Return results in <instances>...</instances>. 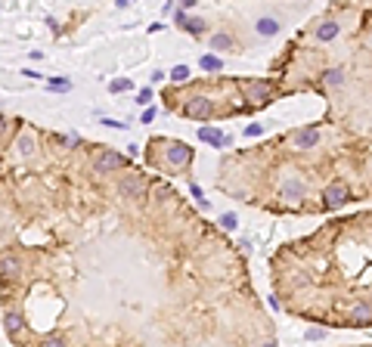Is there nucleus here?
Segmentation results:
<instances>
[{"label": "nucleus", "instance_id": "nucleus-1", "mask_svg": "<svg viewBox=\"0 0 372 347\" xmlns=\"http://www.w3.org/2000/svg\"><path fill=\"white\" fill-rule=\"evenodd\" d=\"M348 199H351V192H348V186H344L341 180L329 183V186H326V192H323V205H326L329 211H338Z\"/></svg>", "mask_w": 372, "mask_h": 347}, {"label": "nucleus", "instance_id": "nucleus-2", "mask_svg": "<svg viewBox=\"0 0 372 347\" xmlns=\"http://www.w3.org/2000/svg\"><path fill=\"white\" fill-rule=\"evenodd\" d=\"M165 158L174 165V168H186L193 162V149L186 146V143H168V149H165Z\"/></svg>", "mask_w": 372, "mask_h": 347}, {"label": "nucleus", "instance_id": "nucleus-3", "mask_svg": "<svg viewBox=\"0 0 372 347\" xmlns=\"http://www.w3.org/2000/svg\"><path fill=\"white\" fill-rule=\"evenodd\" d=\"M127 162L118 155V152H112V149H105V152H99V155L93 158V171H99V174H109L112 168H124Z\"/></svg>", "mask_w": 372, "mask_h": 347}, {"label": "nucleus", "instance_id": "nucleus-4", "mask_svg": "<svg viewBox=\"0 0 372 347\" xmlns=\"http://www.w3.org/2000/svg\"><path fill=\"white\" fill-rule=\"evenodd\" d=\"M183 115H186V118H208V115H211V99L208 96H193L190 102L183 105Z\"/></svg>", "mask_w": 372, "mask_h": 347}, {"label": "nucleus", "instance_id": "nucleus-5", "mask_svg": "<svg viewBox=\"0 0 372 347\" xmlns=\"http://www.w3.org/2000/svg\"><path fill=\"white\" fill-rule=\"evenodd\" d=\"M174 22H177L183 31H190V34H202V31H205V19H193V16H186L183 10L174 13Z\"/></svg>", "mask_w": 372, "mask_h": 347}, {"label": "nucleus", "instance_id": "nucleus-6", "mask_svg": "<svg viewBox=\"0 0 372 347\" xmlns=\"http://www.w3.org/2000/svg\"><path fill=\"white\" fill-rule=\"evenodd\" d=\"M291 143H295V149H313L320 143V134L313 127H301V130L291 137Z\"/></svg>", "mask_w": 372, "mask_h": 347}, {"label": "nucleus", "instance_id": "nucleus-7", "mask_svg": "<svg viewBox=\"0 0 372 347\" xmlns=\"http://www.w3.org/2000/svg\"><path fill=\"white\" fill-rule=\"evenodd\" d=\"M248 90H251V99H254V102H267V99L273 96V87H270L267 81H251Z\"/></svg>", "mask_w": 372, "mask_h": 347}, {"label": "nucleus", "instance_id": "nucleus-8", "mask_svg": "<svg viewBox=\"0 0 372 347\" xmlns=\"http://www.w3.org/2000/svg\"><path fill=\"white\" fill-rule=\"evenodd\" d=\"M199 140H202V143H211V146H227V143H230V137H223V134L214 130V127H202V130H199Z\"/></svg>", "mask_w": 372, "mask_h": 347}, {"label": "nucleus", "instance_id": "nucleus-9", "mask_svg": "<svg viewBox=\"0 0 372 347\" xmlns=\"http://www.w3.org/2000/svg\"><path fill=\"white\" fill-rule=\"evenodd\" d=\"M121 192H124L127 199L143 196V180H137V177H124V180H121Z\"/></svg>", "mask_w": 372, "mask_h": 347}, {"label": "nucleus", "instance_id": "nucleus-10", "mask_svg": "<svg viewBox=\"0 0 372 347\" xmlns=\"http://www.w3.org/2000/svg\"><path fill=\"white\" fill-rule=\"evenodd\" d=\"M351 319H354L357 326H369V323H372V307H369V304H357L354 313H351Z\"/></svg>", "mask_w": 372, "mask_h": 347}, {"label": "nucleus", "instance_id": "nucleus-11", "mask_svg": "<svg viewBox=\"0 0 372 347\" xmlns=\"http://www.w3.org/2000/svg\"><path fill=\"white\" fill-rule=\"evenodd\" d=\"M282 196L285 199H301L304 196V183L301 180H285L282 183Z\"/></svg>", "mask_w": 372, "mask_h": 347}, {"label": "nucleus", "instance_id": "nucleus-12", "mask_svg": "<svg viewBox=\"0 0 372 347\" xmlns=\"http://www.w3.org/2000/svg\"><path fill=\"white\" fill-rule=\"evenodd\" d=\"M257 34L260 37H273V34H279V22L276 19H257Z\"/></svg>", "mask_w": 372, "mask_h": 347}, {"label": "nucleus", "instance_id": "nucleus-13", "mask_svg": "<svg viewBox=\"0 0 372 347\" xmlns=\"http://www.w3.org/2000/svg\"><path fill=\"white\" fill-rule=\"evenodd\" d=\"M4 329H7V335H19L22 332V316L13 313V310H7L4 313Z\"/></svg>", "mask_w": 372, "mask_h": 347}, {"label": "nucleus", "instance_id": "nucleus-14", "mask_svg": "<svg viewBox=\"0 0 372 347\" xmlns=\"http://www.w3.org/2000/svg\"><path fill=\"white\" fill-rule=\"evenodd\" d=\"M335 34H338V22H323V25L316 28V41L326 44V41H332Z\"/></svg>", "mask_w": 372, "mask_h": 347}, {"label": "nucleus", "instance_id": "nucleus-15", "mask_svg": "<svg viewBox=\"0 0 372 347\" xmlns=\"http://www.w3.org/2000/svg\"><path fill=\"white\" fill-rule=\"evenodd\" d=\"M211 47H214V50H233L236 41H233L230 34H211Z\"/></svg>", "mask_w": 372, "mask_h": 347}, {"label": "nucleus", "instance_id": "nucleus-16", "mask_svg": "<svg viewBox=\"0 0 372 347\" xmlns=\"http://www.w3.org/2000/svg\"><path fill=\"white\" fill-rule=\"evenodd\" d=\"M171 81H177V84L190 81V65H174L171 68Z\"/></svg>", "mask_w": 372, "mask_h": 347}, {"label": "nucleus", "instance_id": "nucleus-17", "mask_svg": "<svg viewBox=\"0 0 372 347\" xmlns=\"http://www.w3.org/2000/svg\"><path fill=\"white\" fill-rule=\"evenodd\" d=\"M16 273H19V260L10 257V254H4V279H10V276H16Z\"/></svg>", "mask_w": 372, "mask_h": 347}, {"label": "nucleus", "instance_id": "nucleus-18", "mask_svg": "<svg viewBox=\"0 0 372 347\" xmlns=\"http://www.w3.org/2000/svg\"><path fill=\"white\" fill-rule=\"evenodd\" d=\"M202 68H205V71H220V68H223V62H220L217 56L205 53V56H202Z\"/></svg>", "mask_w": 372, "mask_h": 347}, {"label": "nucleus", "instance_id": "nucleus-19", "mask_svg": "<svg viewBox=\"0 0 372 347\" xmlns=\"http://www.w3.org/2000/svg\"><path fill=\"white\" fill-rule=\"evenodd\" d=\"M130 87H134V84H130L127 78H118V81H112V84H109V90H112V93H124V90H130Z\"/></svg>", "mask_w": 372, "mask_h": 347}, {"label": "nucleus", "instance_id": "nucleus-20", "mask_svg": "<svg viewBox=\"0 0 372 347\" xmlns=\"http://www.w3.org/2000/svg\"><path fill=\"white\" fill-rule=\"evenodd\" d=\"M344 81V74L338 71V68H332V71H326V84H341Z\"/></svg>", "mask_w": 372, "mask_h": 347}, {"label": "nucleus", "instance_id": "nucleus-21", "mask_svg": "<svg viewBox=\"0 0 372 347\" xmlns=\"http://www.w3.org/2000/svg\"><path fill=\"white\" fill-rule=\"evenodd\" d=\"M149 102H152V90L143 87V90L137 93V105H149Z\"/></svg>", "mask_w": 372, "mask_h": 347}, {"label": "nucleus", "instance_id": "nucleus-22", "mask_svg": "<svg viewBox=\"0 0 372 347\" xmlns=\"http://www.w3.org/2000/svg\"><path fill=\"white\" fill-rule=\"evenodd\" d=\"M50 90H71V81H65V78H56V81H50Z\"/></svg>", "mask_w": 372, "mask_h": 347}, {"label": "nucleus", "instance_id": "nucleus-23", "mask_svg": "<svg viewBox=\"0 0 372 347\" xmlns=\"http://www.w3.org/2000/svg\"><path fill=\"white\" fill-rule=\"evenodd\" d=\"M236 223H239L236 214H223V217H220V226H223V229H236Z\"/></svg>", "mask_w": 372, "mask_h": 347}, {"label": "nucleus", "instance_id": "nucleus-24", "mask_svg": "<svg viewBox=\"0 0 372 347\" xmlns=\"http://www.w3.org/2000/svg\"><path fill=\"white\" fill-rule=\"evenodd\" d=\"M245 137H260V124H248L245 127Z\"/></svg>", "mask_w": 372, "mask_h": 347}, {"label": "nucleus", "instance_id": "nucleus-25", "mask_svg": "<svg viewBox=\"0 0 372 347\" xmlns=\"http://www.w3.org/2000/svg\"><path fill=\"white\" fill-rule=\"evenodd\" d=\"M102 124H105V127H118V130H124V121H112V118H102Z\"/></svg>", "mask_w": 372, "mask_h": 347}, {"label": "nucleus", "instance_id": "nucleus-26", "mask_svg": "<svg viewBox=\"0 0 372 347\" xmlns=\"http://www.w3.org/2000/svg\"><path fill=\"white\" fill-rule=\"evenodd\" d=\"M320 338H323L320 329H307V341H320Z\"/></svg>", "mask_w": 372, "mask_h": 347}, {"label": "nucleus", "instance_id": "nucleus-27", "mask_svg": "<svg viewBox=\"0 0 372 347\" xmlns=\"http://www.w3.org/2000/svg\"><path fill=\"white\" fill-rule=\"evenodd\" d=\"M152 118H155V112H152V109H146V112H143V118H140V121H143V124H149V121H152Z\"/></svg>", "mask_w": 372, "mask_h": 347}, {"label": "nucleus", "instance_id": "nucleus-28", "mask_svg": "<svg viewBox=\"0 0 372 347\" xmlns=\"http://www.w3.org/2000/svg\"><path fill=\"white\" fill-rule=\"evenodd\" d=\"M22 155H31V140H22Z\"/></svg>", "mask_w": 372, "mask_h": 347}, {"label": "nucleus", "instance_id": "nucleus-29", "mask_svg": "<svg viewBox=\"0 0 372 347\" xmlns=\"http://www.w3.org/2000/svg\"><path fill=\"white\" fill-rule=\"evenodd\" d=\"M183 4V10H190V7H196V0H180Z\"/></svg>", "mask_w": 372, "mask_h": 347}]
</instances>
